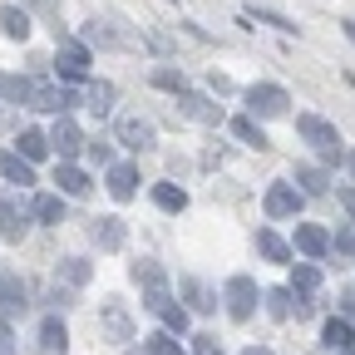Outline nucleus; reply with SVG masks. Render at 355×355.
I'll list each match as a JSON object with an SVG mask.
<instances>
[{"label": "nucleus", "mask_w": 355, "mask_h": 355, "mask_svg": "<svg viewBox=\"0 0 355 355\" xmlns=\"http://www.w3.org/2000/svg\"><path fill=\"white\" fill-rule=\"evenodd\" d=\"M84 153H89V163H99V168L114 163V148H109V144H84Z\"/></svg>", "instance_id": "obj_42"}, {"label": "nucleus", "mask_w": 355, "mask_h": 355, "mask_svg": "<svg viewBox=\"0 0 355 355\" xmlns=\"http://www.w3.org/2000/svg\"><path fill=\"white\" fill-rule=\"evenodd\" d=\"M168 301H173V291H168V286H148V291H144V311H153V316H158Z\"/></svg>", "instance_id": "obj_40"}, {"label": "nucleus", "mask_w": 355, "mask_h": 355, "mask_svg": "<svg viewBox=\"0 0 355 355\" xmlns=\"http://www.w3.org/2000/svg\"><path fill=\"white\" fill-rule=\"evenodd\" d=\"M242 104H247L252 119H286L291 114V94L282 84H252V89H242Z\"/></svg>", "instance_id": "obj_3"}, {"label": "nucleus", "mask_w": 355, "mask_h": 355, "mask_svg": "<svg viewBox=\"0 0 355 355\" xmlns=\"http://www.w3.org/2000/svg\"><path fill=\"white\" fill-rule=\"evenodd\" d=\"M261 301H266V316H277V321H291V316H296V291H291V286L261 291Z\"/></svg>", "instance_id": "obj_26"}, {"label": "nucleus", "mask_w": 355, "mask_h": 355, "mask_svg": "<svg viewBox=\"0 0 355 355\" xmlns=\"http://www.w3.org/2000/svg\"><path fill=\"white\" fill-rule=\"evenodd\" d=\"M0 178H6V183L30 188V183H35V168H30V158H20V153H0Z\"/></svg>", "instance_id": "obj_27"}, {"label": "nucleus", "mask_w": 355, "mask_h": 355, "mask_svg": "<svg viewBox=\"0 0 355 355\" xmlns=\"http://www.w3.org/2000/svg\"><path fill=\"white\" fill-rule=\"evenodd\" d=\"M84 104H89V109H94V114L104 119V114L114 109V84H109V79H94V84L84 89Z\"/></svg>", "instance_id": "obj_32"}, {"label": "nucleus", "mask_w": 355, "mask_h": 355, "mask_svg": "<svg viewBox=\"0 0 355 355\" xmlns=\"http://www.w3.org/2000/svg\"><path fill=\"white\" fill-rule=\"evenodd\" d=\"M15 153L40 163L44 153H50V133H40V128H20V139H15Z\"/></svg>", "instance_id": "obj_28"}, {"label": "nucleus", "mask_w": 355, "mask_h": 355, "mask_svg": "<svg viewBox=\"0 0 355 355\" xmlns=\"http://www.w3.org/2000/svg\"><path fill=\"white\" fill-rule=\"evenodd\" d=\"M99 326H104V336H109V340H119V345H123V340H133V316H128L119 301H104V306H99Z\"/></svg>", "instance_id": "obj_12"}, {"label": "nucleus", "mask_w": 355, "mask_h": 355, "mask_svg": "<svg viewBox=\"0 0 355 355\" xmlns=\"http://www.w3.org/2000/svg\"><path fill=\"white\" fill-rule=\"evenodd\" d=\"M148 198L158 212H188V188H178V183H153Z\"/></svg>", "instance_id": "obj_22"}, {"label": "nucleus", "mask_w": 355, "mask_h": 355, "mask_svg": "<svg viewBox=\"0 0 355 355\" xmlns=\"http://www.w3.org/2000/svg\"><path fill=\"white\" fill-rule=\"evenodd\" d=\"M227 128H232V139H237L242 148H257V153H266V148H272V139L261 133V119H252V114L227 119Z\"/></svg>", "instance_id": "obj_14"}, {"label": "nucleus", "mask_w": 355, "mask_h": 355, "mask_svg": "<svg viewBox=\"0 0 355 355\" xmlns=\"http://www.w3.org/2000/svg\"><path fill=\"white\" fill-rule=\"evenodd\" d=\"M144 345H148V355H183L178 340H173V331H153V336H144Z\"/></svg>", "instance_id": "obj_38"}, {"label": "nucleus", "mask_w": 355, "mask_h": 355, "mask_svg": "<svg viewBox=\"0 0 355 355\" xmlns=\"http://www.w3.org/2000/svg\"><path fill=\"white\" fill-rule=\"evenodd\" d=\"M30 217H35V212H25L15 198H6V202H0V237H6V242H25Z\"/></svg>", "instance_id": "obj_11"}, {"label": "nucleus", "mask_w": 355, "mask_h": 355, "mask_svg": "<svg viewBox=\"0 0 355 355\" xmlns=\"http://www.w3.org/2000/svg\"><path fill=\"white\" fill-rule=\"evenodd\" d=\"M336 198H340V207H345V212H350V217H355V188H340V193H336Z\"/></svg>", "instance_id": "obj_45"}, {"label": "nucleus", "mask_w": 355, "mask_h": 355, "mask_svg": "<svg viewBox=\"0 0 355 355\" xmlns=\"http://www.w3.org/2000/svg\"><path fill=\"white\" fill-rule=\"evenodd\" d=\"M222 306H227V316L242 326V321H252V316H257V306H261V286H257L252 277H227V282H222Z\"/></svg>", "instance_id": "obj_2"}, {"label": "nucleus", "mask_w": 355, "mask_h": 355, "mask_svg": "<svg viewBox=\"0 0 355 355\" xmlns=\"http://www.w3.org/2000/svg\"><path fill=\"white\" fill-rule=\"evenodd\" d=\"M301 202H306V193L291 183V178L272 183V188H266V198H261V207H266V217H272V222H286V217H296V212H301Z\"/></svg>", "instance_id": "obj_4"}, {"label": "nucleus", "mask_w": 355, "mask_h": 355, "mask_svg": "<svg viewBox=\"0 0 355 355\" xmlns=\"http://www.w3.org/2000/svg\"><path fill=\"white\" fill-rule=\"evenodd\" d=\"M207 89H212V94H217V99H227V94H237V84H232L227 74H217V69L207 74Z\"/></svg>", "instance_id": "obj_41"}, {"label": "nucleus", "mask_w": 355, "mask_h": 355, "mask_svg": "<svg viewBox=\"0 0 355 355\" xmlns=\"http://www.w3.org/2000/svg\"><path fill=\"white\" fill-rule=\"evenodd\" d=\"M40 350H44V355H64V350H69V326H64L60 316H44V321H40Z\"/></svg>", "instance_id": "obj_18"}, {"label": "nucleus", "mask_w": 355, "mask_h": 355, "mask_svg": "<svg viewBox=\"0 0 355 355\" xmlns=\"http://www.w3.org/2000/svg\"><path fill=\"white\" fill-rule=\"evenodd\" d=\"M128 277H133V286H144V291H148V286H168V272H163L158 261H148V257L133 261V266H128Z\"/></svg>", "instance_id": "obj_30"}, {"label": "nucleus", "mask_w": 355, "mask_h": 355, "mask_svg": "<svg viewBox=\"0 0 355 355\" xmlns=\"http://www.w3.org/2000/svg\"><path fill=\"white\" fill-rule=\"evenodd\" d=\"M340 30H345V40L355 44V20H340Z\"/></svg>", "instance_id": "obj_47"}, {"label": "nucleus", "mask_w": 355, "mask_h": 355, "mask_svg": "<svg viewBox=\"0 0 355 355\" xmlns=\"http://www.w3.org/2000/svg\"><path fill=\"white\" fill-rule=\"evenodd\" d=\"M89 237L99 242V252H119L123 242H128V227H123V217H94V227H89Z\"/></svg>", "instance_id": "obj_15"}, {"label": "nucleus", "mask_w": 355, "mask_h": 355, "mask_svg": "<svg viewBox=\"0 0 355 355\" xmlns=\"http://www.w3.org/2000/svg\"><path fill=\"white\" fill-rule=\"evenodd\" d=\"M158 321H163V331H173V336H183V331L193 326V311H188V306H178V301H168V306L158 311Z\"/></svg>", "instance_id": "obj_33"}, {"label": "nucleus", "mask_w": 355, "mask_h": 355, "mask_svg": "<svg viewBox=\"0 0 355 355\" xmlns=\"http://www.w3.org/2000/svg\"><path fill=\"white\" fill-rule=\"evenodd\" d=\"M0 355H15V336H10L6 326H0Z\"/></svg>", "instance_id": "obj_46"}, {"label": "nucleus", "mask_w": 355, "mask_h": 355, "mask_svg": "<svg viewBox=\"0 0 355 355\" xmlns=\"http://www.w3.org/2000/svg\"><path fill=\"white\" fill-rule=\"evenodd\" d=\"M123 355H148V345H128V350H123Z\"/></svg>", "instance_id": "obj_49"}, {"label": "nucleus", "mask_w": 355, "mask_h": 355, "mask_svg": "<svg viewBox=\"0 0 355 355\" xmlns=\"http://www.w3.org/2000/svg\"><path fill=\"white\" fill-rule=\"evenodd\" d=\"M257 252H261L266 261H277V266H291V257H296L291 242H282L272 227H257Z\"/></svg>", "instance_id": "obj_21"}, {"label": "nucleus", "mask_w": 355, "mask_h": 355, "mask_svg": "<svg viewBox=\"0 0 355 355\" xmlns=\"http://www.w3.org/2000/svg\"><path fill=\"white\" fill-rule=\"evenodd\" d=\"M50 148L60 153V163H74V153L84 148V133H79V123H74L69 114L55 119V128H50Z\"/></svg>", "instance_id": "obj_10"}, {"label": "nucleus", "mask_w": 355, "mask_h": 355, "mask_svg": "<svg viewBox=\"0 0 355 355\" xmlns=\"http://www.w3.org/2000/svg\"><path fill=\"white\" fill-rule=\"evenodd\" d=\"M331 252H345V257H355V217L345 222V227H336V232H331Z\"/></svg>", "instance_id": "obj_39"}, {"label": "nucleus", "mask_w": 355, "mask_h": 355, "mask_svg": "<svg viewBox=\"0 0 355 355\" xmlns=\"http://www.w3.org/2000/svg\"><path fill=\"white\" fill-rule=\"evenodd\" d=\"M242 355H272V350H266V345H247Z\"/></svg>", "instance_id": "obj_48"}, {"label": "nucleus", "mask_w": 355, "mask_h": 355, "mask_svg": "<svg viewBox=\"0 0 355 355\" xmlns=\"http://www.w3.org/2000/svg\"><path fill=\"white\" fill-rule=\"evenodd\" d=\"M296 133L321 153V163H345V139H340V128L336 123H326L321 114H296Z\"/></svg>", "instance_id": "obj_1"}, {"label": "nucleus", "mask_w": 355, "mask_h": 355, "mask_svg": "<svg viewBox=\"0 0 355 355\" xmlns=\"http://www.w3.org/2000/svg\"><path fill=\"white\" fill-rule=\"evenodd\" d=\"M15 311H25V286L20 277L0 272V316H15Z\"/></svg>", "instance_id": "obj_25"}, {"label": "nucleus", "mask_w": 355, "mask_h": 355, "mask_svg": "<svg viewBox=\"0 0 355 355\" xmlns=\"http://www.w3.org/2000/svg\"><path fill=\"white\" fill-rule=\"evenodd\" d=\"M139 183H144L139 163H109L104 168V188H109L114 202H133V198H139Z\"/></svg>", "instance_id": "obj_6"}, {"label": "nucleus", "mask_w": 355, "mask_h": 355, "mask_svg": "<svg viewBox=\"0 0 355 355\" xmlns=\"http://www.w3.org/2000/svg\"><path fill=\"white\" fill-rule=\"evenodd\" d=\"M55 183H60L64 198H84L89 188H94V183H89V173H84L79 163H60V168H55Z\"/></svg>", "instance_id": "obj_20"}, {"label": "nucleus", "mask_w": 355, "mask_h": 355, "mask_svg": "<svg viewBox=\"0 0 355 355\" xmlns=\"http://www.w3.org/2000/svg\"><path fill=\"white\" fill-rule=\"evenodd\" d=\"M0 30H6L10 40H25L30 35V15L20 6H0Z\"/></svg>", "instance_id": "obj_34"}, {"label": "nucleus", "mask_w": 355, "mask_h": 355, "mask_svg": "<svg viewBox=\"0 0 355 355\" xmlns=\"http://www.w3.org/2000/svg\"><path fill=\"white\" fill-rule=\"evenodd\" d=\"M193 355H222L217 336H193Z\"/></svg>", "instance_id": "obj_43"}, {"label": "nucleus", "mask_w": 355, "mask_h": 355, "mask_svg": "<svg viewBox=\"0 0 355 355\" xmlns=\"http://www.w3.org/2000/svg\"><path fill=\"white\" fill-rule=\"evenodd\" d=\"M331 355H355V345H350V350H331Z\"/></svg>", "instance_id": "obj_51"}, {"label": "nucleus", "mask_w": 355, "mask_h": 355, "mask_svg": "<svg viewBox=\"0 0 355 355\" xmlns=\"http://www.w3.org/2000/svg\"><path fill=\"white\" fill-rule=\"evenodd\" d=\"M321 345H326V350H350V345H355V321H350V316H331V321L321 326Z\"/></svg>", "instance_id": "obj_19"}, {"label": "nucleus", "mask_w": 355, "mask_h": 355, "mask_svg": "<svg viewBox=\"0 0 355 355\" xmlns=\"http://www.w3.org/2000/svg\"><path fill=\"white\" fill-rule=\"evenodd\" d=\"M291 286H296V291H316V286H321V266L311 261V257L291 261Z\"/></svg>", "instance_id": "obj_31"}, {"label": "nucleus", "mask_w": 355, "mask_h": 355, "mask_svg": "<svg viewBox=\"0 0 355 355\" xmlns=\"http://www.w3.org/2000/svg\"><path fill=\"white\" fill-rule=\"evenodd\" d=\"M247 20H261V25H272L277 35H301V25H296L291 15H282V10H272V6H257V0L247 6Z\"/></svg>", "instance_id": "obj_24"}, {"label": "nucleus", "mask_w": 355, "mask_h": 355, "mask_svg": "<svg viewBox=\"0 0 355 355\" xmlns=\"http://www.w3.org/2000/svg\"><path fill=\"white\" fill-rule=\"evenodd\" d=\"M345 168H350V178H355V153H345Z\"/></svg>", "instance_id": "obj_50"}, {"label": "nucleus", "mask_w": 355, "mask_h": 355, "mask_svg": "<svg viewBox=\"0 0 355 355\" xmlns=\"http://www.w3.org/2000/svg\"><path fill=\"white\" fill-rule=\"evenodd\" d=\"M178 109H183V119H193V123H207V128L227 123V109H222L217 99H207V94H193V89H178Z\"/></svg>", "instance_id": "obj_5"}, {"label": "nucleus", "mask_w": 355, "mask_h": 355, "mask_svg": "<svg viewBox=\"0 0 355 355\" xmlns=\"http://www.w3.org/2000/svg\"><path fill=\"white\" fill-rule=\"evenodd\" d=\"M291 183H296V188H301L306 198H321V193H331V173H326L321 163H296Z\"/></svg>", "instance_id": "obj_17"}, {"label": "nucleus", "mask_w": 355, "mask_h": 355, "mask_svg": "<svg viewBox=\"0 0 355 355\" xmlns=\"http://www.w3.org/2000/svg\"><path fill=\"white\" fill-rule=\"evenodd\" d=\"M84 40H89V44H104V50H123V44H133L128 35L109 30V20H89V25H84Z\"/></svg>", "instance_id": "obj_29"}, {"label": "nucleus", "mask_w": 355, "mask_h": 355, "mask_svg": "<svg viewBox=\"0 0 355 355\" xmlns=\"http://www.w3.org/2000/svg\"><path fill=\"white\" fill-rule=\"evenodd\" d=\"M79 104L74 89H55V84H30V109H44V114H69Z\"/></svg>", "instance_id": "obj_9"}, {"label": "nucleus", "mask_w": 355, "mask_h": 355, "mask_svg": "<svg viewBox=\"0 0 355 355\" xmlns=\"http://www.w3.org/2000/svg\"><path fill=\"white\" fill-rule=\"evenodd\" d=\"M89 277H94V266H89L84 257H64V261H60V282H64V286H84Z\"/></svg>", "instance_id": "obj_35"}, {"label": "nucleus", "mask_w": 355, "mask_h": 355, "mask_svg": "<svg viewBox=\"0 0 355 355\" xmlns=\"http://www.w3.org/2000/svg\"><path fill=\"white\" fill-rule=\"evenodd\" d=\"M340 316H350V321H355V286H345V291H340Z\"/></svg>", "instance_id": "obj_44"}, {"label": "nucleus", "mask_w": 355, "mask_h": 355, "mask_svg": "<svg viewBox=\"0 0 355 355\" xmlns=\"http://www.w3.org/2000/svg\"><path fill=\"white\" fill-rule=\"evenodd\" d=\"M30 212H35V222H44V227H60L64 222V193H40L30 202Z\"/></svg>", "instance_id": "obj_23"}, {"label": "nucleus", "mask_w": 355, "mask_h": 355, "mask_svg": "<svg viewBox=\"0 0 355 355\" xmlns=\"http://www.w3.org/2000/svg\"><path fill=\"white\" fill-rule=\"evenodd\" d=\"M55 69H60V79H69V84L89 79V50H84V44H60Z\"/></svg>", "instance_id": "obj_13"}, {"label": "nucleus", "mask_w": 355, "mask_h": 355, "mask_svg": "<svg viewBox=\"0 0 355 355\" xmlns=\"http://www.w3.org/2000/svg\"><path fill=\"white\" fill-rule=\"evenodd\" d=\"M178 296L188 301V311H217V291L202 277H178Z\"/></svg>", "instance_id": "obj_16"}, {"label": "nucleus", "mask_w": 355, "mask_h": 355, "mask_svg": "<svg viewBox=\"0 0 355 355\" xmlns=\"http://www.w3.org/2000/svg\"><path fill=\"white\" fill-rule=\"evenodd\" d=\"M30 84L35 79H25V74H0V94L10 104H30Z\"/></svg>", "instance_id": "obj_37"}, {"label": "nucleus", "mask_w": 355, "mask_h": 355, "mask_svg": "<svg viewBox=\"0 0 355 355\" xmlns=\"http://www.w3.org/2000/svg\"><path fill=\"white\" fill-rule=\"evenodd\" d=\"M114 139H119L123 148H133V153H144V148H153V123L139 119V114H123V119L114 123Z\"/></svg>", "instance_id": "obj_8"}, {"label": "nucleus", "mask_w": 355, "mask_h": 355, "mask_svg": "<svg viewBox=\"0 0 355 355\" xmlns=\"http://www.w3.org/2000/svg\"><path fill=\"white\" fill-rule=\"evenodd\" d=\"M291 252L296 257H311V261H321L331 252V232L316 227V222H296V232H291Z\"/></svg>", "instance_id": "obj_7"}, {"label": "nucleus", "mask_w": 355, "mask_h": 355, "mask_svg": "<svg viewBox=\"0 0 355 355\" xmlns=\"http://www.w3.org/2000/svg\"><path fill=\"white\" fill-rule=\"evenodd\" d=\"M148 84H153V89H168V94H178V89H188V74L173 69V64H158V69L148 74Z\"/></svg>", "instance_id": "obj_36"}]
</instances>
